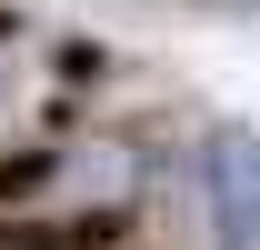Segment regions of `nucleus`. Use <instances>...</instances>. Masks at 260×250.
<instances>
[{"label":"nucleus","mask_w":260,"mask_h":250,"mask_svg":"<svg viewBox=\"0 0 260 250\" xmlns=\"http://www.w3.org/2000/svg\"><path fill=\"white\" fill-rule=\"evenodd\" d=\"M210 220H220V250H260V140L250 130L210 140Z\"/></svg>","instance_id":"obj_1"}]
</instances>
